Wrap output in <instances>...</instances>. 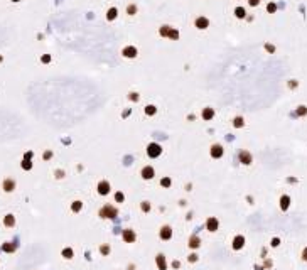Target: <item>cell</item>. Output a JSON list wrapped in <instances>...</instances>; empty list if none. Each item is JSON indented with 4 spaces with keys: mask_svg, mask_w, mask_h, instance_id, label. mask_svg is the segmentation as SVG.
Instances as JSON below:
<instances>
[{
    "mask_svg": "<svg viewBox=\"0 0 307 270\" xmlns=\"http://www.w3.org/2000/svg\"><path fill=\"white\" fill-rule=\"evenodd\" d=\"M142 177L144 179H152L154 177V169L150 167V165H147V167L142 169Z\"/></svg>",
    "mask_w": 307,
    "mask_h": 270,
    "instance_id": "52a82bcc",
    "label": "cell"
},
{
    "mask_svg": "<svg viewBox=\"0 0 307 270\" xmlns=\"http://www.w3.org/2000/svg\"><path fill=\"white\" fill-rule=\"evenodd\" d=\"M169 37H171V39H179V32L171 29V31H169Z\"/></svg>",
    "mask_w": 307,
    "mask_h": 270,
    "instance_id": "7402d4cb",
    "label": "cell"
},
{
    "mask_svg": "<svg viewBox=\"0 0 307 270\" xmlns=\"http://www.w3.org/2000/svg\"><path fill=\"white\" fill-rule=\"evenodd\" d=\"M123 240L128 242V243H132L135 240V233L132 230H123Z\"/></svg>",
    "mask_w": 307,
    "mask_h": 270,
    "instance_id": "ba28073f",
    "label": "cell"
},
{
    "mask_svg": "<svg viewBox=\"0 0 307 270\" xmlns=\"http://www.w3.org/2000/svg\"><path fill=\"white\" fill-rule=\"evenodd\" d=\"M160 184H162V186H165V188H169V186H171V179H167V177H165V179H162V181H160Z\"/></svg>",
    "mask_w": 307,
    "mask_h": 270,
    "instance_id": "1f68e13d",
    "label": "cell"
},
{
    "mask_svg": "<svg viewBox=\"0 0 307 270\" xmlns=\"http://www.w3.org/2000/svg\"><path fill=\"white\" fill-rule=\"evenodd\" d=\"M100 216H103V218H115L117 216V209L111 206H105L101 211H100Z\"/></svg>",
    "mask_w": 307,
    "mask_h": 270,
    "instance_id": "6da1fadb",
    "label": "cell"
},
{
    "mask_svg": "<svg viewBox=\"0 0 307 270\" xmlns=\"http://www.w3.org/2000/svg\"><path fill=\"white\" fill-rule=\"evenodd\" d=\"M115 17H117V9H115V7H111V9L106 12V19H108V20H113Z\"/></svg>",
    "mask_w": 307,
    "mask_h": 270,
    "instance_id": "ac0fdd59",
    "label": "cell"
},
{
    "mask_svg": "<svg viewBox=\"0 0 307 270\" xmlns=\"http://www.w3.org/2000/svg\"><path fill=\"white\" fill-rule=\"evenodd\" d=\"M63 255H64V258H71V257H73V250H71V248H66V250H63Z\"/></svg>",
    "mask_w": 307,
    "mask_h": 270,
    "instance_id": "603a6c76",
    "label": "cell"
},
{
    "mask_svg": "<svg viewBox=\"0 0 307 270\" xmlns=\"http://www.w3.org/2000/svg\"><path fill=\"white\" fill-rule=\"evenodd\" d=\"M245 14H246V12H245L243 7H236V9H235V15H236V17L243 19V17H245Z\"/></svg>",
    "mask_w": 307,
    "mask_h": 270,
    "instance_id": "d6986e66",
    "label": "cell"
},
{
    "mask_svg": "<svg viewBox=\"0 0 307 270\" xmlns=\"http://www.w3.org/2000/svg\"><path fill=\"white\" fill-rule=\"evenodd\" d=\"M189 247H192V248H197L199 247V238H197V236H192V238L189 240Z\"/></svg>",
    "mask_w": 307,
    "mask_h": 270,
    "instance_id": "44dd1931",
    "label": "cell"
},
{
    "mask_svg": "<svg viewBox=\"0 0 307 270\" xmlns=\"http://www.w3.org/2000/svg\"><path fill=\"white\" fill-rule=\"evenodd\" d=\"M307 113V108L305 106H299L297 108V115H305Z\"/></svg>",
    "mask_w": 307,
    "mask_h": 270,
    "instance_id": "4316f807",
    "label": "cell"
},
{
    "mask_svg": "<svg viewBox=\"0 0 307 270\" xmlns=\"http://www.w3.org/2000/svg\"><path fill=\"white\" fill-rule=\"evenodd\" d=\"M31 167H32V164H31V160H29V159L22 160V169H26V171H27V169H31Z\"/></svg>",
    "mask_w": 307,
    "mask_h": 270,
    "instance_id": "cb8c5ba5",
    "label": "cell"
},
{
    "mask_svg": "<svg viewBox=\"0 0 307 270\" xmlns=\"http://www.w3.org/2000/svg\"><path fill=\"white\" fill-rule=\"evenodd\" d=\"M157 267H159L160 270H165V258H164V255H157Z\"/></svg>",
    "mask_w": 307,
    "mask_h": 270,
    "instance_id": "9a60e30c",
    "label": "cell"
},
{
    "mask_svg": "<svg viewBox=\"0 0 307 270\" xmlns=\"http://www.w3.org/2000/svg\"><path fill=\"white\" fill-rule=\"evenodd\" d=\"M169 31H171V27H167V26L160 27V34L162 36H169Z\"/></svg>",
    "mask_w": 307,
    "mask_h": 270,
    "instance_id": "484cf974",
    "label": "cell"
},
{
    "mask_svg": "<svg viewBox=\"0 0 307 270\" xmlns=\"http://www.w3.org/2000/svg\"><path fill=\"white\" fill-rule=\"evenodd\" d=\"M240 160H241L243 164H250V162H251V155L248 152H241V154H240Z\"/></svg>",
    "mask_w": 307,
    "mask_h": 270,
    "instance_id": "5bb4252c",
    "label": "cell"
},
{
    "mask_svg": "<svg viewBox=\"0 0 307 270\" xmlns=\"http://www.w3.org/2000/svg\"><path fill=\"white\" fill-rule=\"evenodd\" d=\"M2 188H3L5 193H12V191L15 189V181L14 179H5L3 181V184H2Z\"/></svg>",
    "mask_w": 307,
    "mask_h": 270,
    "instance_id": "3957f363",
    "label": "cell"
},
{
    "mask_svg": "<svg viewBox=\"0 0 307 270\" xmlns=\"http://www.w3.org/2000/svg\"><path fill=\"white\" fill-rule=\"evenodd\" d=\"M211 155L213 157H221L223 155V147L221 145H213V147H211Z\"/></svg>",
    "mask_w": 307,
    "mask_h": 270,
    "instance_id": "9c48e42d",
    "label": "cell"
},
{
    "mask_svg": "<svg viewBox=\"0 0 307 270\" xmlns=\"http://www.w3.org/2000/svg\"><path fill=\"white\" fill-rule=\"evenodd\" d=\"M115 199H117V201H118V203H122V201H123V199H125V196H123V194H122V193H117V194H115Z\"/></svg>",
    "mask_w": 307,
    "mask_h": 270,
    "instance_id": "4dcf8cb0",
    "label": "cell"
},
{
    "mask_svg": "<svg viewBox=\"0 0 307 270\" xmlns=\"http://www.w3.org/2000/svg\"><path fill=\"white\" fill-rule=\"evenodd\" d=\"M302 258H304V260H307V248H305L304 252H302Z\"/></svg>",
    "mask_w": 307,
    "mask_h": 270,
    "instance_id": "f35d334b",
    "label": "cell"
},
{
    "mask_svg": "<svg viewBox=\"0 0 307 270\" xmlns=\"http://www.w3.org/2000/svg\"><path fill=\"white\" fill-rule=\"evenodd\" d=\"M51 61V56H42V63H49Z\"/></svg>",
    "mask_w": 307,
    "mask_h": 270,
    "instance_id": "8d00e7d4",
    "label": "cell"
},
{
    "mask_svg": "<svg viewBox=\"0 0 307 270\" xmlns=\"http://www.w3.org/2000/svg\"><path fill=\"white\" fill-rule=\"evenodd\" d=\"M160 236H162L164 240H169L172 236V231H171V228L169 226H164L162 230H160Z\"/></svg>",
    "mask_w": 307,
    "mask_h": 270,
    "instance_id": "8fae6325",
    "label": "cell"
},
{
    "mask_svg": "<svg viewBox=\"0 0 307 270\" xmlns=\"http://www.w3.org/2000/svg\"><path fill=\"white\" fill-rule=\"evenodd\" d=\"M15 248H17V245L15 243H5L3 245V252H14Z\"/></svg>",
    "mask_w": 307,
    "mask_h": 270,
    "instance_id": "ffe728a7",
    "label": "cell"
},
{
    "mask_svg": "<svg viewBox=\"0 0 307 270\" xmlns=\"http://www.w3.org/2000/svg\"><path fill=\"white\" fill-rule=\"evenodd\" d=\"M123 56L125 57H135L137 56V47H134V46H128V47L123 49Z\"/></svg>",
    "mask_w": 307,
    "mask_h": 270,
    "instance_id": "5b68a950",
    "label": "cell"
},
{
    "mask_svg": "<svg viewBox=\"0 0 307 270\" xmlns=\"http://www.w3.org/2000/svg\"><path fill=\"white\" fill-rule=\"evenodd\" d=\"M243 243H245V238H243V236H236L235 242H233V248H235V250H240V248L243 247Z\"/></svg>",
    "mask_w": 307,
    "mask_h": 270,
    "instance_id": "7c38bea8",
    "label": "cell"
},
{
    "mask_svg": "<svg viewBox=\"0 0 307 270\" xmlns=\"http://www.w3.org/2000/svg\"><path fill=\"white\" fill-rule=\"evenodd\" d=\"M267 9H268V12H275L277 10V5H275V3H268Z\"/></svg>",
    "mask_w": 307,
    "mask_h": 270,
    "instance_id": "d6a6232c",
    "label": "cell"
},
{
    "mask_svg": "<svg viewBox=\"0 0 307 270\" xmlns=\"http://www.w3.org/2000/svg\"><path fill=\"white\" fill-rule=\"evenodd\" d=\"M3 225L5 226H14L15 225V218L12 214H7L5 218H3Z\"/></svg>",
    "mask_w": 307,
    "mask_h": 270,
    "instance_id": "4fadbf2b",
    "label": "cell"
},
{
    "mask_svg": "<svg viewBox=\"0 0 307 270\" xmlns=\"http://www.w3.org/2000/svg\"><path fill=\"white\" fill-rule=\"evenodd\" d=\"M248 3H250L251 7H255V5H258L260 3V0H248Z\"/></svg>",
    "mask_w": 307,
    "mask_h": 270,
    "instance_id": "e575fe53",
    "label": "cell"
},
{
    "mask_svg": "<svg viewBox=\"0 0 307 270\" xmlns=\"http://www.w3.org/2000/svg\"><path fill=\"white\" fill-rule=\"evenodd\" d=\"M142 209H144V211H149V209H150V204H149V203L145 201L144 204H142Z\"/></svg>",
    "mask_w": 307,
    "mask_h": 270,
    "instance_id": "836d02e7",
    "label": "cell"
},
{
    "mask_svg": "<svg viewBox=\"0 0 307 270\" xmlns=\"http://www.w3.org/2000/svg\"><path fill=\"white\" fill-rule=\"evenodd\" d=\"M127 12H128V14H130V15H134V14H135V12H137V7H135V5H128V9H127Z\"/></svg>",
    "mask_w": 307,
    "mask_h": 270,
    "instance_id": "f546056e",
    "label": "cell"
},
{
    "mask_svg": "<svg viewBox=\"0 0 307 270\" xmlns=\"http://www.w3.org/2000/svg\"><path fill=\"white\" fill-rule=\"evenodd\" d=\"M235 127H243V118L241 117L235 118Z\"/></svg>",
    "mask_w": 307,
    "mask_h": 270,
    "instance_id": "f1b7e54d",
    "label": "cell"
},
{
    "mask_svg": "<svg viewBox=\"0 0 307 270\" xmlns=\"http://www.w3.org/2000/svg\"><path fill=\"white\" fill-rule=\"evenodd\" d=\"M108 252H110V248H108V247H101V253H105V255H106Z\"/></svg>",
    "mask_w": 307,
    "mask_h": 270,
    "instance_id": "74e56055",
    "label": "cell"
},
{
    "mask_svg": "<svg viewBox=\"0 0 307 270\" xmlns=\"http://www.w3.org/2000/svg\"><path fill=\"white\" fill-rule=\"evenodd\" d=\"M81 209V203L80 201H74L73 203V211H80Z\"/></svg>",
    "mask_w": 307,
    "mask_h": 270,
    "instance_id": "83f0119b",
    "label": "cell"
},
{
    "mask_svg": "<svg viewBox=\"0 0 307 270\" xmlns=\"http://www.w3.org/2000/svg\"><path fill=\"white\" fill-rule=\"evenodd\" d=\"M130 100H132V101H135V100H139V95H137V93H130Z\"/></svg>",
    "mask_w": 307,
    "mask_h": 270,
    "instance_id": "d590c367",
    "label": "cell"
},
{
    "mask_svg": "<svg viewBox=\"0 0 307 270\" xmlns=\"http://www.w3.org/2000/svg\"><path fill=\"white\" fill-rule=\"evenodd\" d=\"M145 113H147V115H154V113H155V106H150V105H149L147 108H145Z\"/></svg>",
    "mask_w": 307,
    "mask_h": 270,
    "instance_id": "d4e9b609",
    "label": "cell"
},
{
    "mask_svg": "<svg viewBox=\"0 0 307 270\" xmlns=\"http://www.w3.org/2000/svg\"><path fill=\"white\" fill-rule=\"evenodd\" d=\"M213 115H214L213 108H204V110H202V118L209 120V118H213Z\"/></svg>",
    "mask_w": 307,
    "mask_h": 270,
    "instance_id": "2e32d148",
    "label": "cell"
},
{
    "mask_svg": "<svg viewBox=\"0 0 307 270\" xmlns=\"http://www.w3.org/2000/svg\"><path fill=\"white\" fill-rule=\"evenodd\" d=\"M98 193L100 194H108L110 193V182H106V181H101L98 184Z\"/></svg>",
    "mask_w": 307,
    "mask_h": 270,
    "instance_id": "277c9868",
    "label": "cell"
},
{
    "mask_svg": "<svg viewBox=\"0 0 307 270\" xmlns=\"http://www.w3.org/2000/svg\"><path fill=\"white\" fill-rule=\"evenodd\" d=\"M289 203H290V198H289V196H282V199H280L282 209H287V208H289Z\"/></svg>",
    "mask_w": 307,
    "mask_h": 270,
    "instance_id": "e0dca14e",
    "label": "cell"
},
{
    "mask_svg": "<svg viewBox=\"0 0 307 270\" xmlns=\"http://www.w3.org/2000/svg\"><path fill=\"white\" fill-rule=\"evenodd\" d=\"M147 152H149L150 157H159L160 152H162V149H160V145H157V144H150L149 149H147Z\"/></svg>",
    "mask_w": 307,
    "mask_h": 270,
    "instance_id": "7a4b0ae2",
    "label": "cell"
},
{
    "mask_svg": "<svg viewBox=\"0 0 307 270\" xmlns=\"http://www.w3.org/2000/svg\"><path fill=\"white\" fill-rule=\"evenodd\" d=\"M12 2H19V0H12Z\"/></svg>",
    "mask_w": 307,
    "mask_h": 270,
    "instance_id": "ab89813d",
    "label": "cell"
},
{
    "mask_svg": "<svg viewBox=\"0 0 307 270\" xmlns=\"http://www.w3.org/2000/svg\"><path fill=\"white\" fill-rule=\"evenodd\" d=\"M208 230L209 231H216L218 230V219L216 218H209L208 219Z\"/></svg>",
    "mask_w": 307,
    "mask_h": 270,
    "instance_id": "30bf717a",
    "label": "cell"
},
{
    "mask_svg": "<svg viewBox=\"0 0 307 270\" xmlns=\"http://www.w3.org/2000/svg\"><path fill=\"white\" fill-rule=\"evenodd\" d=\"M208 26H209V20L206 17H197L196 19V27L197 29H206Z\"/></svg>",
    "mask_w": 307,
    "mask_h": 270,
    "instance_id": "8992f818",
    "label": "cell"
}]
</instances>
